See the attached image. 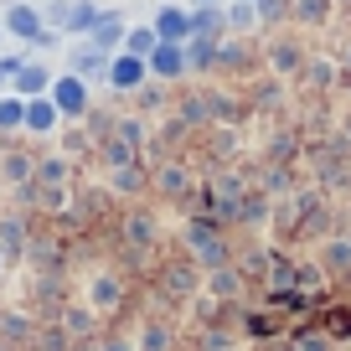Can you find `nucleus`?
I'll list each match as a JSON object with an SVG mask.
<instances>
[{
    "mask_svg": "<svg viewBox=\"0 0 351 351\" xmlns=\"http://www.w3.org/2000/svg\"><path fill=\"white\" fill-rule=\"evenodd\" d=\"M47 93H52V109L62 114V119H83L88 114V83L77 73H62L47 83Z\"/></svg>",
    "mask_w": 351,
    "mask_h": 351,
    "instance_id": "obj_1",
    "label": "nucleus"
},
{
    "mask_svg": "<svg viewBox=\"0 0 351 351\" xmlns=\"http://www.w3.org/2000/svg\"><path fill=\"white\" fill-rule=\"evenodd\" d=\"M155 77H181L186 73V42H155V52L145 57Z\"/></svg>",
    "mask_w": 351,
    "mask_h": 351,
    "instance_id": "obj_2",
    "label": "nucleus"
},
{
    "mask_svg": "<svg viewBox=\"0 0 351 351\" xmlns=\"http://www.w3.org/2000/svg\"><path fill=\"white\" fill-rule=\"evenodd\" d=\"M145 73H150V67H145V57H130V52H119V57L109 62V73H104V77H109V88L130 93V88H140V83H145Z\"/></svg>",
    "mask_w": 351,
    "mask_h": 351,
    "instance_id": "obj_3",
    "label": "nucleus"
},
{
    "mask_svg": "<svg viewBox=\"0 0 351 351\" xmlns=\"http://www.w3.org/2000/svg\"><path fill=\"white\" fill-rule=\"evenodd\" d=\"M99 5H88V0H73V5H52V21L62 26V32H93V21H99Z\"/></svg>",
    "mask_w": 351,
    "mask_h": 351,
    "instance_id": "obj_4",
    "label": "nucleus"
},
{
    "mask_svg": "<svg viewBox=\"0 0 351 351\" xmlns=\"http://www.w3.org/2000/svg\"><path fill=\"white\" fill-rule=\"evenodd\" d=\"M160 42H186L191 36V11H181V5H160V16H155L150 26Z\"/></svg>",
    "mask_w": 351,
    "mask_h": 351,
    "instance_id": "obj_5",
    "label": "nucleus"
},
{
    "mask_svg": "<svg viewBox=\"0 0 351 351\" xmlns=\"http://www.w3.org/2000/svg\"><path fill=\"white\" fill-rule=\"evenodd\" d=\"M57 119H62V114L52 109V99H42V93H36V99H26L21 130H32V134H52V130H57Z\"/></svg>",
    "mask_w": 351,
    "mask_h": 351,
    "instance_id": "obj_6",
    "label": "nucleus"
},
{
    "mask_svg": "<svg viewBox=\"0 0 351 351\" xmlns=\"http://www.w3.org/2000/svg\"><path fill=\"white\" fill-rule=\"evenodd\" d=\"M0 26L16 32V36H26V42H36V36H42V11H32V5H11Z\"/></svg>",
    "mask_w": 351,
    "mask_h": 351,
    "instance_id": "obj_7",
    "label": "nucleus"
},
{
    "mask_svg": "<svg viewBox=\"0 0 351 351\" xmlns=\"http://www.w3.org/2000/svg\"><path fill=\"white\" fill-rule=\"evenodd\" d=\"M16 99H36V93H47V83H52V77H47V67H16Z\"/></svg>",
    "mask_w": 351,
    "mask_h": 351,
    "instance_id": "obj_8",
    "label": "nucleus"
},
{
    "mask_svg": "<svg viewBox=\"0 0 351 351\" xmlns=\"http://www.w3.org/2000/svg\"><path fill=\"white\" fill-rule=\"evenodd\" d=\"M93 47H99V52L124 47V21L119 16H99V21H93Z\"/></svg>",
    "mask_w": 351,
    "mask_h": 351,
    "instance_id": "obj_9",
    "label": "nucleus"
},
{
    "mask_svg": "<svg viewBox=\"0 0 351 351\" xmlns=\"http://www.w3.org/2000/svg\"><path fill=\"white\" fill-rule=\"evenodd\" d=\"M73 67H77V77H93V73H109V57H104L99 47H83V52L73 57Z\"/></svg>",
    "mask_w": 351,
    "mask_h": 351,
    "instance_id": "obj_10",
    "label": "nucleus"
},
{
    "mask_svg": "<svg viewBox=\"0 0 351 351\" xmlns=\"http://www.w3.org/2000/svg\"><path fill=\"white\" fill-rule=\"evenodd\" d=\"M155 42H160V36H155L150 26H140V32H124V52H130V57H150Z\"/></svg>",
    "mask_w": 351,
    "mask_h": 351,
    "instance_id": "obj_11",
    "label": "nucleus"
},
{
    "mask_svg": "<svg viewBox=\"0 0 351 351\" xmlns=\"http://www.w3.org/2000/svg\"><path fill=\"white\" fill-rule=\"evenodd\" d=\"M119 305V279H93V310H114Z\"/></svg>",
    "mask_w": 351,
    "mask_h": 351,
    "instance_id": "obj_12",
    "label": "nucleus"
},
{
    "mask_svg": "<svg viewBox=\"0 0 351 351\" xmlns=\"http://www.w3.org/2000/svg\"><path fill=\"white\" fill-rule=\"evenodd\" d=\"M21 114H26V99H0V130H21Z\"/></svg>",
    "mask_w": 351,
    "mask_h": 351,
    "instance_id": "obj_13",
    "label": "nucleus"
},
{
    "mask_svg": "<svg viewBox=\"0 0 351 351\" xmlns=\"http://www.w3.org/2000/svg\"><path fill=\"white\" fill-rule=\"evenodd\" d=\"M351 263V243H336V248H330V269H346Z\"/></svg>",
    "mask_w": 351,
    "mask_h": 351,
    "instance_id": "obj_14",
    "label": "nucleus"
},
{
    "mask_svg": "<svg viewBox=\"0 0 351 351\" xmlns=\"http://www.w3.org/2000/svg\"><path fill=\"white\" fill-rule=\"evenodd\" d=\"M222 21H228V26H248V21H253V11H248V5H232Z\"/></svg>",
    "mask_w": 351,
    "mask_h": 351,
    "instance_id": "obj_15",
    "label": "nucleus"
},
{
    "mask_svg": "<svg viewBox=\"0 0 351 351\" xmlns=\"http://www.w3.org/2000/svg\"><path fill=\"white\" fill-rule=\"evenodd\" d=\"M62 176H67V160H47L42 165V181H62Z\"/></svg>",
    "mask_w": 351,
    "mask_h": 351,
    "instance_id": "obj_16",
    "label": "nucleus"
},
{
    "mask_svg": "<svg viewBox=\"0 0 351 351\" xmlns=\"http://www.w3.org/2000/svg\"><path fill=\"white\" fill-rule=\"evenodd\" d=\"M300 16H305V21H320V16H326V0H305V5H300Z\"/></svg>",
    "mask_w": 351,
    "mask_h": 351,
    "instance_id": "obj_17",
    "label": "nucleus"
},
{
    "mask_svg": "<svg viewBox=\"0 0 351 351\" xmlns=\"http://www.w3.org/2000/svg\"><path fill=\"white\" fill-rule=\"evenodd\" d=\"M104 351H130V346H124V341H109V346H104Z\"/></svg>",
    "mask_w": 351,
    "mask_h": 351,
    "instance_id": "obj_18",
    "label": "nucleus"
},
{
    "mask_svg": "<svg viewBox=\"0 0 351 351\" xmlns=\"http://www.w3.org/2000/svg\"><path fill=\"white\" fill-rule=\"evenodd\" d=\"M197 5H212V0H197Z\"/></svg>",
    "mask_w": 351,
    "mask_h": 351,
    "instance_id": "obj_19",
    "label": "nucleus"
},
{
    "mask_svg": "<svg viewBox=\"0 0 351 351\" xmlns=\"http://www.w3.org/2000/svg\"><path fill=\"white\" fill-rule=\"evenodd\" d=\"M0 32H5V26H0Z\"/></svg>",
    "mask_w": 351,
    "mask_h": 351,
    "instance_id": "obj_20",
    "label": "nucleus"
}]
</instances>
